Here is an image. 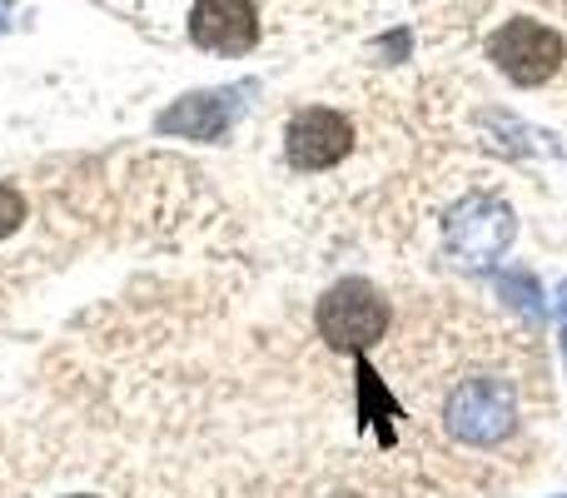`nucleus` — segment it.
I'll use <instances>...</instances> for the list:
<instances>
[{
	"instance_id": "nucleus-1",
	"label": "nucleus",
	"mask_w": 567,
	"mask_h": 498,
	"mask_svg": "<svg viewBox=\"0 0 567 498\" xmlns=\"http://www.w3.org/2000/svg\"><path fill=\"white\" fill-rule=\"evenodd\" d=\"M518 424V399H513L508 379H493V374H478V379H463L458 389L443 404V429L458 444H473V449H488V444H503Z\"/></svg>"
},
{
	"instance_id": "nucleus-2",
	"label": "nucleus",
	"mask_w": 567,
	"mask_h": 498,
	"mask_svg": "<svg viewBox=\"0 0 567 498\" xmlns=\"http://www.w3.org/2000/svg\"><path fill=\"white\" fill-rule=\"evenodd\" d=\"M313 324H319V334L333 349L363 354L389 334V299H383L369 280H343L319 299Z\"/></svg>"
},
{
	"instance_id": "nucleus-3",
	"label": "nucleus",
	"mask_w": 567,
	"mask_h": 498,
	"mask_svg": "<svg viewBox=\"0 0 567 498\" xmlns=\"http://www.w3.org/2000/svg\"><path fill=\"white\" fill-rule=\"evenodd\" d=\"M513 230H518V220H513V210L503 205L498 195H468L463 205L449 210V220H443V235H449L453 260L473 264V270L498 264L513 245Z\"/></svg>"
},
{
	"instance_id": "nucleus-4",
	"label": "nucleus",
	"mask_w": 567,
	"mask_h": 498,
	"mask_svg": "<svg viewBox=\"0 0 567 498\" xmlns=\"http://www.w3.org/2000/svg\"><path fill=\"white\" fill-rule=\"evenodd\" d=\"M488 55L513 85H543L563 70V35L548 30L543 20H508L503 30H493Z\"/></svg>"
},
{
	"instance_id": "nucleus-5",
	"label": "nucleus",
	"mask_w": 567,
	"mask_h": 498,
	"mask_svg": "<svg viewBox=\"0 0 567 498\" xmlns=\"http://www.w3.org/2000/svg\"><path fill=\"white\" fill-rule=\"evenodd\" d=\"M284 150H289V165L313 175V170H333L343 155L353 150V125L339 115V110H299L284 130Z\"/></svg>"
},
{
	"instance_id": "nucleus-6",
	"label": "nucleus",
	"mask_w": 567,
	"mask_h": 498,
	"mask_svg": "<svg viewBox=\"0 0 567 498\" xmlns=\"http://www.w3.org/2000/svg\"><path fill=\"white\" fill-rule=\"evenodd\" d=\"M249 85H229V90H195V95L175 100L169 110H159L155 130L159 135H179V140H225L229 125H235V115L245 110Z\"/></svg>"
},
{
	"instance_id": "nucleus-7",
	"label": "nucleus",
	"mask_w": 567,
	"mask_h": 498,
	"mask_svg": "<svg viewBox=\"0 0 567 498\" xmlns=\"http://www.w3.org/2000/svg\"><path fill=\"white\" fill-rule=\"evenodd\" d=\"M189 40L215 55H245L259 40L255 0H195L189 10Z\"/></svg>"
},
{
	"instance_id": "nucleus-8",
	"label": "nucleus",
	"mask_w": 567,
	"mask_h": 498,
	"mask_svg": "<svg viewBox=\"0 0 567 498\" xmlns=\"http://www.w3.org/2000/svg\"><path fill=\"white\" fill-rule=\"evenodd\" d=\"M20 220H25V200H20L16 185H6V180H0V240L16 235Z\"/></svg>"
},
{
	"instance_id": "nucleus-9",
	"label": "nucleus",
	"mask_w": 567,
	"mask_h": 498,
	"mask_svg": "<svg viewBox=\"0 0 567 498\" xmlns=\"http://www.w3.org/2000/svg\"><path fill=\"white\" fill-rule=\"evenodd\" d=\"M503 289H513V304H518L523 314H533V319H538V284H533L528 274H518V280L503 284Z\"/></svg>"
},
{
	"instance_id": "nucleus-10",
	"label": "nucleus",
	"mask_w": 567,
	"mask_h": 498,
	"mask_svg": "<svg viewBox=\"0 0 567 498\" xmlns=\"http://www.w3.org/2000/svg\"><path fill=\"white\" fill-rule=\"evenodd\" d=\"M333 498H359V494H333Z\"/></svg>"
},
{
	"instance_id": "nucleus-11",
	"label": "nucleus",
	"mask_w": 567,
	"mask_h": 498,
	"mask_svg": "<svg viewBox=\"0 0 567 498\" xmlns=\"http://www.w3.org/2000/svg\"><path fill=\"white\" fill-rule=\"evenodd\" d=\"M75 498H90V494H75Z\"/></svg>"
}]
</instances>
